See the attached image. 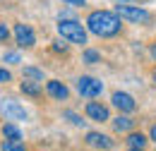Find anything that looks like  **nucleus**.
Returning a JSON list of instances; mask_svg holds the SVG:
<instances>
[{
  "mask_svg": "<svg viewBox=\"0 0 156 151\" xmlns=\"http://www.w3.org/2000/svg\"><path fill=\"white\" fill-rule=\"evenodd\" d=\"M2 134H5V139H22L20 127L12 125V122H5V125H2Z\"/></svg>",
  "mask_w": 156,
  "mask_h": 151,
  "instance_id": "13",
  "label": "nucleus"
},
{
  "mask_svg": "<svg viewBox=\"0 0 156 151\" xmlns=\"http://www.w3.org/2000/svg\"><path fill=\"white\" fill-rule=\"evenodd\" d=\"M98 60H101V55H98L96 51H84V62L87 65H96Z\"/></svg>",
  "mask_w": 156,
  "mask_h": 151,
  "instance_id": "16",
  "label": "nucleus"
},
{
  "mask_svg": "<svg viewBox=\"0 0 156 151\" xmlns=\"http://www.w3.org/2000/svg\"><path fill=\"white\" fill-rule=\"evenodd\" d=\"M24 77H29V79H43V72L36 70V67H24Z\"/></svg>",
  "mask_w": 156,
  "mask_h": 151,
  "instance_id": "17",
  "label": "nucleus"
},
{
  "mask_svg": "<svg viewBox=\"0 0 156 151\" xmlns=\"http://www.w3.org/2000/svg\"><path fill=\"white\" fill-rule=\"evenodd\" d=\"M53 51H55V53H67V46H65L62 41H55V43H53Z\"/></svg>",
  "mask_w": 156,
  "mask_h": 151,
  "instance_id": "19",
  "label": "nucleus"
},
{
  "mask_svg": "<svg viewBox=\"0 0 156 151\" xmlns=\"http://www.w3.org/2000/svg\"><path fill=\"white\" fill-rule=\"evenodd\" d=\"M120 2H122V0H120Z\"/></svg>",
  "mask_w": 156,
  "mask_h": 151,
  "instance_id": "28",
  "label": "nucleus"
},
{
  "mask_svg": "<svg viewBox=\"0 0 156 151\" xmlns=\"http://www.w3.org/2000/svg\"><path fill=\"white\" fill-rule=\"evenodd\" d=\"M154 82H156V70H154Z\"/></svg>",
  "mask_w": 156,
  "mask_h": 151,
  "instance_id": "27",
  "label": "nucleus"
},
{
  "mask_svg": "<svg viewBox=\"0 0 156 151\" xmlns=\"http://www.w3.org/2000/svg\"><path fill=\"white\" fill-rule=\"evenodd\" d=\"M130 151H144V149H130Z\"/></svg>",
  "mask_w": 156,
  "mask_h": 151,
  "instance_id": "26",
  "label": "nucleus"
},
{
  "mask_svg": "<svg viewBox=\"0 0 156 151\" xmlns=\"http://www.w3.org/2000/svg\"><path fill=\"white\" fill-rule=\"evenodd\" d=\"M5 60H7V62H20V53H7Z\"/></svg>",
  "mask_w": 156,
  "mask_h": 151,
  "instance_id": "23",
  "label": "nucleus"
},
{
  "mask_svg": "<svg viewBox=\"0 0 156 151\" xmlns=\"http://www.w3.org/2000/svg\"><path fill=\"white\" fill-rule=\"evenodd\" d=\"M2 151H27L22 139H5L2 142Z\"/></svg>",
  "mask_w": 156,
  "mask_h": 151,
  "instance_id": "15",
  "label": "nucleus"
},
{
  "mask_svg": "<svg viewBox=\"0 0 156 151\" xmlns=\"http://www.w3.org/2000/svg\"><path fill=\"white\" fill-rule=\"evenodd\" d=\"M149 134H151V139L156 142V125H151V132H149Z\"/></svg>",
  "mask_w": 156,
  "mask_h": 151,
  "instance_id": "25",
  "label": "nucleus"
},
{
  "mask_svg": "<svg viewBox=\"0 0 156 151\" xmlns=\"http://www.w3.org/2000/svg\"><path fill=\"white\" fill-rule=\"evenodd\" d=\"M87 29L91 34L101 36V38H111V36H115V34H120L122 24H120V17H118L115 12L96 10V12H91L87 17Z\"/></svg>",
  "mask_w": 156,
  "mask_h": 151,
  "instance_id": "1",
  "label": "nucleus"
},
{
  "mask_svg": "<svg viewBox=\"0 0 156 151\" xmlns=\"http://www.w3.org/2000/svg\"><path fill=\"white\" fill-rule=\"evenodd\" d=\"M149 51H151V58L156 60V43H151V48H149Z\"/></svg>",
  "mask_w": 156,
  "mask_h": 151,
  "instance_id": "24",
  "label": "nucleus"
},
{
  "mask_svg": "<svg viewBox=\"0 0 156 151\" xmlns=\"http://www.w3.org/2000/svg\"><path fill=\"white\" fill-rule=\"evenodd\" d=\"M58 34L65 41H70V43H87V29L79 24L77 19H60L58 22Z\"/></svg>",
  "mask_w": 156,
  "mask_h": 151,
  "instance_id": "2",
  "label": "nucleus"
},
{
  "mask_svg": "<svg viewBox=\"0 0 156 151\" xmlns=\"http://www.w3.org/2000/svg\"><path fill=\"white\" fill-rule=\"evenodd\" d=\"M113 106H115L120 113H132L137 108L135 98L130 94H125V91H115V94H113Z\"/></svg>",
  "mask_w": 156,
  "mask_h": 151,
  "instance_id": "7",
  "label": "nucleus"
},
{
  "mask_svg": "<svg viewBox=\"0 0 156 151\" xmlns=\"http://www.w3.org/2000/svg\"><path fill=\"white\" fill-rule=\"evenodd\" d=\"M127 144L132 146V149H144V144H147V137L142 132H132L127 137Z\"/></svg>",
  "mask_w": 156,
  "mask_h": 151,
  "instance_id": "14",
  "label": "nucleus"
},
{
  "mask_svg": "<svg viewBox=\"0 0 156 151\" xmlns=\"http://www.w3.org/2000/svg\"><path fill=\"white\" fill-rule=\"evenodd\" d=\"M7 36H10L7 26H5V24H0V43H2V41H7Z\"/></svg>",
  "mask_w": 156,
  "mask_h": 151,
  "instance_id": "20",
  "label": "nucleus"
},
{
  "mask_svg": "<svg viewBox=\"0 0 156 151\" xmlns=\"http://www.w3.org/2000/svg\"><path fill=\"white\" fill-rule=\"evenodd\" d=\"M62 2H65V5H72V7H82L87 0H62Z\"/></svg>",
  "mask_w": 156,
  "mask_h": 151,
  "instance_id": "22",
  "label": "nucleus"
},
{
  "mask_svg": "<svg viewBox=\"0 0 156 151\" xmlns=\"http://www.w3.org/2000/svg\"><path fill=\"white\" fill-rule=\"evenodd\" d=\"M46 91H48V96H53V98H58V101H65V98L70 96L67 86H65V84H60L58 79H51V82H46Z\"/></svg>",
  "mask_w": 156,
  "mask_h": 151,
  "instance_id": "10",
  "label": "nucleus"
},
{
  "mask_svg": "<svg viewBox=\"0 0 156 151\" xmlns=\"http://www.w3.org/2000/svg\"><path fill=\"white\" fill-rule=\"evenodd\" d=\"M20 89H22V94H27V96H41V86L36 84V82H29V79L22 82Z\"/></svg>",
  "mask_w": 156,
  "mask_h": 151,
  "instance_id": "12",
  "label": "nucleus"
},
{
  "mask_svg": "<svg viewBox=\"0 0 156 151\" xmlns=\"http://www.w3.org/2000/svg\"><path fill=\"white\" fill-rule=\"evenodd\" d=\"M115 15L120 19H127V22H149L151 15L142 7H132V5H118L115 7Z\"/></svg>",
  "mask_w": 156,
  "mask_h": 151,
  "instance_id": "4",
  "label": "nucleus"
},
{
  "mask_svg": "<svg viewBox=\"0 0 156 151\" xmlns=\"http://www.w3.org/2000/svg\"><path fill=\"white\" fill-rule=\"evenodd\" d=\"M87 118H89V120H96V122H106V120H111L108 108H106L103 103H96V101H89V103H87Z\"/></svg>",
  "mask_w": 156,
  "mask_h": 151,
  "instance_id": "8",
  "label": "nucleus"
},
{
  "mask_svg": "<svg viewBox=\"0 0 156 151\" xmlns=\"http://www.w3.org/2000/svg\"><path fill=\"white\" fill-rule=\"evenodd\" d=\"M15 38L22 48H31L36 43V36H34V29L29 24H15Z\"/></svg>",
  "mask_w": 156,
  "mask_h": 151,
  "instance_id": "5",
  "label": "nucleus"
},
{
  "mask_svg": "<svg viewBox=\"0 0 156 151\" xmlns=\"http://www.w3.org/2000/svg\"><path fill=\"white\" fill-rule=\"evenodd\" d=\"M132 127H135V120H130L127 115H118L113 120V130L115 132H130Z\"/></svg>",
  "mask_w": 156,
  "mask_h": 151,
  "instance_id": "11",
  "label": "nucleus"
},
{
  "mask_svg": "<svg viewBox=\"0 0 156 151\" xmlns=\"http://www.w3.org/2000/svg\"><path fill=\"white\" fill-rule=\"evenodd\" d=\"M12 79V75L7 72V70H0V84H5V82H10Z\"/></svg>",
  "mask_w": 156,
  "mask_h": 151,
  "instance_id": "21",
  "label": "nucleus"
},
{
  "mask_svg": "<svg viewBox=\"0 0 156 151\" xmlns=\"http://www.w3.org/2000/svg\"><path fill=\"white\" fill-rule=\"evenodd\" d=\"M0 111L5 113V118H10V120H27V111L22 108L17 101H12V98H5V101L0 103Z\"/></svg>",
  "mask_w": 156,
  "mask_h": 151,
  "instance_id": "6",
  "label": "nucleus"
},
{
  "mask_svg": "<svg viewBox=\"0 0 156 151\" xmlns=\"http://www.w3.org/2000/svg\"><path fill=\"white\" fill-rule=\"evenodd\" d=\"M84 142L89 146H94V149H113V139L106 137V134H101V132H89Z\"/></svg>",
  "mask_w": 156,
  "mask_h": 151,
  "instance_id": "9",
  "label": "nucleus"
},
{
  "mask_svg": "<svg viewBox=\"0 0 156 151\" xmlns=\"http://www.w3.org/2000/svg\"><path fill=\"white\" fill-rule=\"evenodd\" d=\"M65 118H67V120H72V125H84V120H82L79 115H75L72 111H65Z\"/></svg>",
  "mask_w": 156,
  "mask_h": 151,
  "instance_id": "18",
  "label": "nucleus"
},
{
  "mask_svg": "<svg viewBox=\"0 0 156 151\" xmlns=\"http://www.w3.org/2000/svg\"><path fill=\"white\" fill-rule=\"evenodd\" d=\"M77 91L79 96H84V98H96V96H101V91H103V84L98 82L96 77H79L77 79Z\"/></svg>",
  "mask_w": 156,
  "mask_h": 151,
  "instance_id": "3",
  "label": "nucleus"
}]
</instances>
